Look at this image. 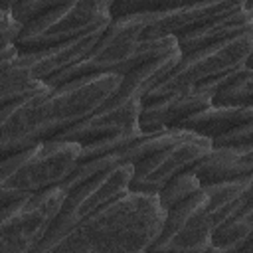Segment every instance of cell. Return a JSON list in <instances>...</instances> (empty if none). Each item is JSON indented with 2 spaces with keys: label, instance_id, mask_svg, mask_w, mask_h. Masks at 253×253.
I'll list each match as a JSON object with an SVG mask.
<instances>
[{
  "label": "cell",
  "instance_id": "6da1fadb",
  "mask_svg": "<svg viewBox=\"0 0 253 253\" xmlns=\"http://www.w3.org/2000/svg\"><path fill=\"white\" fill-rule=\"evenodd\" d=\"M123 75L119 73L89 75L59 87L34 81L0 109L2 156L57 138L97 113L117 93Z\"/></svg>",
  "mask_w": 253,
  "mask_h": 253
},
{
  "label": "cell",
  "instance_id": "7a4b0ae2",
  "mask_svg": "<svg viewBox=\"0 0 253 253\" xmlns=\"http://www.w3.org/2000/svg\"><path fill=\"white\" fill-rule=\"evenodd\" d=\"M164 217L156 194L128 190L55 243L32 253H146L160 235Z\"/></svg>",
  "mask_w": 253,
  "mask_h": 253
},
{
  "label": "cell",
  "instance_id": "3957f363",
  "mask_svg": "<svg viewBox=\"0 0 253 253\" xmlns=\"http://www.w3.org/2000/svg\"><path fill=\"white\" fill-rule=\"evenodd\" d=\"M251 55L253 30L239 34L227 42L186 53L182 55L176 69L142 99V105L192 91H208L215 97V93L233 79L235 71L247 65Z\"/></svg>",
  "mask_w": 253,
  "mask_h": 253
},
{
  "label": "cell",
  "instance_id": "277c9868",
  "mask_svg": "<svg viewBox=\"0 0 253 253\" xmlns=\"http://www.w3.org/2000/svg\"><path fill=\"white\" fill-rule=\"evenodd\" d=\"M81 154L83 146L79 142L53 138L2 156L0 188H10L20 196H34L61 186L79 166Z\"/></svg>",
  "mask_w": 253,
  "mask_h": 253
},
{
  "label": "cell",
  "instance_id": "5b68a950",
  "mask_svg": "<svg viewBox=\"0 0 253 253\" xmlns=\"http://www.w3.org/2000/svg\"><path fill=\"white\" fill-rule=\"evenodd\" d=\"M162 12L164 10H144V12L115 16L113 22L107 26L105 34L101 36V40L97 42V45L91 49V53L87 57H83L77 65L69 67L55 79L47 81V85L59 87L63 83H69V81H75L81 77H89V75L119 73L121 67L134 53L144 32L152 24L158 22Z\"/></svg>",
  "mask_w": 253,
  "mask_h": 253
},
{
  "label": "cell",
  "instance_id": "8992f818",
  "mask_svg": "<svg viewBox=\"0 0 253 253\" xmlns=\"http://www.w3.org/2000/svg\"><path fill=\"white\" fill-rule=\"evenodd\" d=\"M65 198L67 192L53 186L0 208V253H32L43 241Z\"/></svg>",
  "mask_w": 253,
  "mask_h": 253
},
{
  "label": "cell",
  "instance_id": "52a82bcc",
  "mask_svg": "<svg viewBox=\"0 0 253 253\" xmlns=\"http://www.w3.org/2000/svg\"><path fill=\"white\" fill-rule=\"evenodd\" d=\"M132 178H134V166L132 164H119V166L95 176L93 180L69 190L57 217L53 219L43 241L36 249L55 243L57 239L67 235L71 229H75L81 221H85L91 213H95L101 206H105L111 200H115L117 196L128 192Z\"/></svg>",
  "mask_w": 253,
  "mask_h": 253
},
{
  "label": "cell",
  "instance_id": "ba28073f",
  "mask_svg": "<svg viewBox=\"0 0 253 253\" xmlns=\"http://www.w3.org/2000/svg\"><path fill=\"white\" fill-rule=\"evenodd\" d=\"M215 215L206 190L170 208L156 241L146 253H206L213 245Z\"/></svg>",
  "mask_w": 253,
  "mask_h": 253
},
{
  "label": "cell",
  "instance_id": "9c48e42d",
  "mask_svg": "<svg viewBox=\"0 0 253 253\" xmlns=\"http://www.w3.org/2000/svg\"><path fill=\"white\" fill-rule=\"evenodd\" d=\"M213 148V140L198 134H190L180 142L152 154L134 166V178L130 184L132 192L158 194L174 176L190 170L196 162L208 156Z\"/></svg>",
  "mask_w": 253,
  "mask_h": 253
},
{
  "label": "cell",
  "instance_id": "30bf717a",
  "mask_svg": "<svg viewBox=\"0 0 253 253\" xmlns=\"http://www.w3.org/2000/svg\"><path fill=\"white\" fill-rule=\"evenodd\" d=\"M113 22V2L107 0H81V2H69L63 16L40 38L28 42L26 45L18 47L20 51H36L53 47L77 38H83L87 34L105 30Z\"/></svg>",
  "mask_w": 253,
  "mask_h": 253
},
{
  "label": "cell",
  "instance_id": "8fae6325",
  "mask_svg": "<svg viewBox=\"0 0 253 253\" xmlns=\"http://www.w3.org/2000/svg\"><path fill=\"white\" fill-rule=\"evenodd\" d=\"M140 111H142V99L138 97L128 99L115 107H101L91 117L83 119L81 123L59 134L57 140H71V142H79L81 146H89L123 134L138 132Z\"/></svg>",
  "mask_w": 253,
  "mask_h": 253
},
{
  "label": "cell",
  "instance_id": "7c38bea8",
  "mask_svg": "<svg viewBox=\"0 0 253 253\" xmlns=\"http://www.w3.org/2000/svg\"><path fill=\"white\" fill-rule=\"evenodd\" d=\"M105 30L87 34L83 38L53 45V47L36 49V51H20L14 63L24 71L28 79L47 83L55 79L57 75H61L63 71H67L69 67L77 65L83 57H87L91 49L97 45V42L101 40V36L105 34Z\"/></svg>",
  "mask_w": 253,
  "mask_h": 253
},
{
  "label": "cell",
  "instance_id": "4fadbf2b",
  "mask_svg": "<svg viewBox=\"0 0 253 253\" xmlns=\"http://www.w3.org/2000/svg\"><path fill=\"white\" fill-rule=\"evenodd\" d=\"M253 30V2L251 0H237L235 6L206 24L194 28L192 32L178 38V45L182 55L192 53L202 47H210L221 42H227L239 34Z\"/></svg>",
  "mask_w": 253,
  "mask_h": 253
},
{
  "label": "cell",
  "instance_id": "5bb4252c",
  "mask_svg": "<svg viewBox=\"0 0 253 253\" xmlns=\"http://www.w3.org/2000/svg\"><path fill=\"white\" fill-rule=\"evenodd\" d=\"M211 105H213V93H208V91H192V93L164 97L154 103L142 105L138 125L142 132H158L166 128H176V125H180L188 117Z\"/></svg>",
  "mask_w": 253,
  "mask_h": 253
},
{
  "label": "cell",
  "instance_id": "9a60e30c",
  "mask_svg": "<svg viewBox=\"0 0 253 253\" xmlns=\"http://www.w3.org/2000/svg\"><path fill=\"white\" fill-rule=\"evenodd\" d=\"M239 196L217 215L213 245L239 249L253 233V174L241 178Z\"/></svg>",
  "mask_w": 253,
  "mask_h": 253
},
{
  "label": "cell",
  "instance_id": "2e32d148",
  "mask_svg": "<svg viewBox=\"0 0 253 253\" xmlns=\"http://www.w3.org/2000/svg\"><path fill=\"white\" fill-rule=\"evenodd\" d=\"M237 0H217V2H194V4H176L170 10H164L156 24H152L142 38H180L194 28L206 24L208 20L231 10Z\"/></svg>",
  "mask_w": 253,
  "mask_h": 253
},
{
  "label": "cell",
  "instance_id": "e0dca14e",
  "mask_svg": "<svg viewBox=\"0 0 253 253\" xmlns=\"http://www.w3.org/2000/svg\"><path fill=\"white\" fill-rule=\"evenodd\" d=\"M200 184L211 186L253 174V140L241 146H213L208 156L190 168Z\"/></svg>",
  "mask_w": 253,
  "mask_h": 253
},
{
  "label": "cell",
  "instance_id": "ac0fdd59",
  "mask_svg": "<svg viewBox=\"0 0 253 253\" xmlns=\"http://www.w3.org/2000/svg\"><path fill=\"white\" fill-rule=\"evenodd\" d=\"M180 130H188L198 136H206L210 140H215L219 136H225L235 130L253 128V103L249 105H211L180 125H176Z\"/></svg>",
  "mask_w": 253,
  "mask_h": 253
},
{
  "label": "cell",
  "instance_id": "d6986e66",
  "mask_svg": "<svg viewBox=\"0 0 253 253\" xmlns=\"http://www.w3.org/2000/svg\"><path fill=\"white\" fill-rule=\"evenodd\" d=\"M180 59H182V49L176 47L162 57H156L152 61H146L142 65L132 67L130 71H126L123 75L121 87L103 107H115V105H121L128 99H136V97L144 99L152 89H156L176 69Z\"/></svg>",
  "mask_w": 253,
  "mask_h": 253
},
{
  "label": "cell",
  "instance_id": "ffe728a7",
  "mask_svg": "<svg viewBox=\"0 0 253 253\" xmlns=\"http://www.w3.org/2000/svg\"><path fill=\"white\" fill-rule=\"evenodd\" d=\"M202 190H204V186L200 184L198 176L192 170H186V172L174 176L156 196H158V202H160L162 210L168 211L170 208L186 202L188 198H192L194 194H198Z\"/></svg>",
  "mask_w": 253,
  "mask_h": 253
},
{
  "label": "cell",
  "instance_id": "44dd1931",
  "mask_svg": "<svg viewBox=\"0 0 253 253\" xmlns=\"http://www.w3.org/2000/svg\"><path fill=\"white\" fill-rule=\"evenodd\" d=\"M253 103V67H241L235 71L233 79L221 87L215 97L213 105H249Z\"/></svg>",
  "mask_w": 253,
  "mask_h": 253
},
{
  "label": "cell",
  "instance_id": "7402d4cb",
  "mask_svg": "<svg viewBox=\"0 0 253 253\" xmlns=\"http://www.w3.org/2000/svg\"><path fill=\"white\" fill-rule=\"evenodd\" d=\"M55 2H47V0H20V2H8V8L12 12V16L22 24H30L32 20H36L38 16H42L45 10H49Z\"/></svg>",
  "mask_w": 253,
  "mask_h": 253
},
{
  "label": "cell",
  "instance_id": "603a6c76",
  "mask_svg": "<svg viewBox=\"0 0 253 253\" xmlns=\"http://www.w3.org/2000/svg\"><path fill=\"white\" fill-rule=\"evenodd\" d=\"M24 26L12 16L8 2L0 6V47L6 45H14L18 42V38L22 36Z\"/></svg>",
  "mask_w": 253,
  "mask_h": 253
},
{
  "label": "cell",
  "instance_id": "cb8c5ba5",
  "mask_svg": "<svg viewBox=\"0 0 253 253\" xmlns=\"http://www.w3.org/2000/svg\"><path fill=\"white\" fill-rule=\"evenodd\" d=\"M206 253H237V251L231 249V247H215V245H211Z\"/></svg>",
  "mask_w": 253,
  "mask_h": 253
},
{
  "label": "cell",
  "instance_id": "d4e9b609",
  "mask_svg": "<svg viewBox=\"0 0 253 253\" xmlns=\"http://www.w3.org/2000/svg\"><path fill=\"white\" fill-rule=\"evenodd\" d=\"M237 253H253V239H249L247 243H243V245L237 249Z\"/></svg>",
  "mask_w": 253,
  "mask_h": 253
},
{
  "label": "cell",
  "instance_id": "484cf974",
  "mask_svg": "<svg viewBox=\"0 0 253 253\" xmlns=\"http://www.w3.org/2000/svg\"><path fill=\"white\" fill-rule=\"evenodd\" d=\"M247 67H253V55L249 57V61H247Z\"/></svg>",
  "mask_w": 253,
  "mask_h": 253
},
{
  "label": "cell",
  "instance_id": "4316f807",
  "mask_svg": "<svg viewBox=\"0 0 253 253\" xmlns=\"http://www.w3.org/2000/svg\"><path fill=\"white\" fill-rule=\"evenodd\" d=\"M249 239H253V233H251V235H249ZM249 239H247V241H249ZM247 241H245V243H247Z\"/></svg>",
  "mask_w": 253,
  "mask_h": 253
}]
</instances>
